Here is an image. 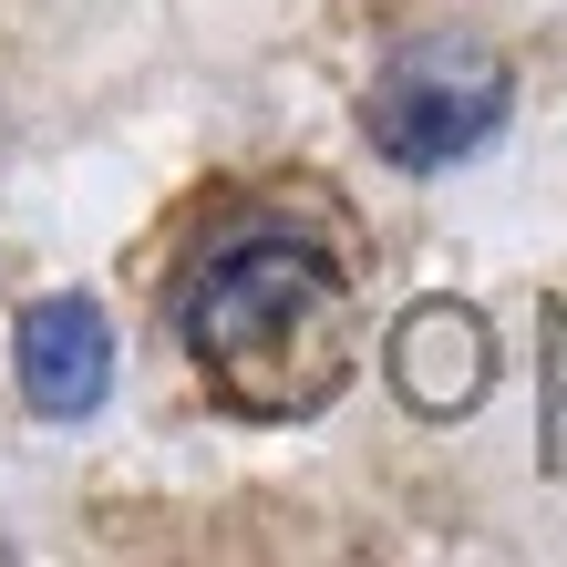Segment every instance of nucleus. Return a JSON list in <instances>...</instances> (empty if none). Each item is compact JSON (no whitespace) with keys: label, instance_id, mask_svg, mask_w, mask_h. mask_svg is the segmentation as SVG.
<instances>
[{"label":"nucleus","instance_id":"obj_1","mask_svg":"<svg viewBox=\"0 0 567 567\" xmlns=\"http://www.w3.org/2000/svg\"><path fill=\"white\" fill-rule=\"evenodd\" d=\"M186 320V351L207 392L227 413H258V423H289V413H320L341 403L351 382V299H341V269L320 248L279 238H227L207 269L186 279L176 299Z\"/></svg>","mask_w":567,"mask_h":567},{"label":"nucleus","instance_id":"obj_2","mask_svg":"<svg viewBox=\"0 0 567 567\" xmlns=\"http://www.w3.org/2000/svg\"><path fill=\"white\" fill-rule=\"evenodd\" d=\"M516 114V73L506 52L464 42V31H423L382 62V83L361 93V124H372V145L392 165H413V176H444L464 165L495 124Z\"/></svg>","mask_w":567,"mask_h":567},{"label":"nucleus","instance_id":"obj_3","mask_svg":"<svg viewBox=\"0 0 567 567\" xmlns=\"http://www.w3.org/2000/svg\"><path fill=\"white\" fill-rule=\"evenodd\" d=\"M392 392L423 423H464L495 392V330L464 310V299H413L392 320Z\"/></svg>","mask_w":567,"mask_h":567},{"label":"nucleus","instance_id":"obj_4","mask_svg":"<svg viewBox=\"0 0 567 567\" xmlns=\"http://www.w3.org/2000/svg\"><path fill=\"white\" fill-rule=\"evenodd\" d=\"M21 392H31V413H52V423H83V413H104V392H114V320L93 310L83 289H62V299H31L21 310Z\"/></svg>","mask_w":567,"mask_h":567},{"label":"nucleus","instance_id":"obj_5","mask_svg":"<svg viewBox=\"0 0 567 567\" xmlns=\"http://www.w3.org/2000/svg\"><path fill=\"white\" fill-rule=\"evenodd\" d=\"M547 372H557V403H567V310H557V341H547Z\"/></svg>","mask_w":567,"mask_h":567}]
</instances>
